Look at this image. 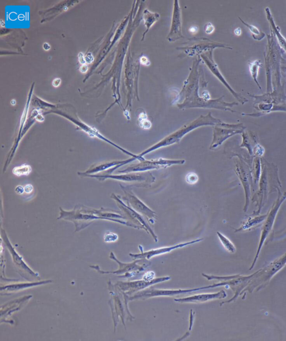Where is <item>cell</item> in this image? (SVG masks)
<instances>
[{
	"mask_svg": "<svg viewBox=\"0 0 286 341\" xmlns=\"http://www.w3.org/2000/svg\"><path fill=\"white\" fill-rule=\"evenodd\" d=\"M120 187L125 195V197H124V199L125 200L126 203L133 208L135 211L144 216L149 223L152 224L155 223L157 219L155 212L140 200L131 190L130 188L124 186L121 184Z\"/></svg>",
	"mask_w": 286,
	"mask_h": 341,
	"instance_id": "obj_8",
	"label": "cell"
},
{
	"mask_svg": "<svg viewBox=\"0 0 286 341\" xmlns=\"http://www.w3.org/2000/svg\"><path fill=\"white\" fill-rule=\"evenodd\" d=\"M110 258L114 261H115L118 264L119 267L118 270L115 271H104L99 269V267L98 265H92L90 266V267L93 269L96 270L97 271L99 272L102 274H114L122 275H120L118 277H133L135 275L139 273V272L143 271L145 269L149 267L150 265V262L148 261L145 264H143L142 265H139L138 263L141 262L143 259H137V260L134 261L133 262L131 263H123L120 261H119L118 259L116 257L114 253L111 252L110 253Z\"/></svg>",
	"mask_w": 286,
	"mask_h": 341,
	"instance_id": "obj_6",
	"label": "cell"
},
{
	"mask_svg": "<svg viewBox=\"0 0 286 341\" xmlns=\"http://www.w3.org/2000/svg\"><path fill=\"white\" fill-rule=\"evenodd\" d=\"M85 60H86V63H91V62H92L94 60V58L91 53H89L85 56Z\"/></svg>",
	"mask_w": 286,
	"mask_h": 341,
	"instance_id": "obj_30",
	"label": "cell"
},
{
	"mask_svg": "<svg viewBox=\"0 0 286 341\" xmlns=\"http://www.w3.org/2000/svg\"><path fill=\"white\" fill-rule=\"evenodd\" d=\"M9 284L6 285H1V295H10L11 294L20 292L25 289L29 288H34L39 285L46 284L52 282V280H46L42 281H30L29 282H19L13 280V282H11V280L8 279Z\"/></svg>",
	"mask_w": 286,
	"mask_h": 341,
	"instance_id": "obj_12",
	"label": "cell"
},
{
	"mask_svg": "<svg viewBox=\"0 0 286 341\" xmlns=\"http://www.w3.org/2000/svg\"><path fill=\"white\" fill-rule=\"evenodd\" d=\"M171 279V278L170 276H166V277L155 278L154 280L149 282L145 281L143 280H137V281H128V282L119 281L116 284V285L120 291L123 292L126 295L130 296L131 294H134V293L139 292L140 291H143L145 288L149 287L152 285L168 281L170 280Z\"/></svg>",
	"mask_w": 286,
	"mask_h": 341,
	"instance_id": "obj_10",
	"label": "cell"
},
{
	"mask_svg": "<svg viewBox=\"0 0 286 341\" xmlns=\"http://www.w3.org/2000/svg\"><path fill=\"white\" fill-rule=\"evenodd\" d=\"M32 298V295H25L19 299H16L11 301L4 304L1 306V323L3 322H7V319L13 313L21 310L23 306H25Z\"/></svg>",
	"mask_w": 286,
	"mask_h": 341,
	"instance_id": "obj_13",
	"label": "cell"
},
{
	"mask_svg": "<svg viewBox=\"0 0 286 341\" xmlns=\"http://www.w3.org/2000/svg\"><path fill=\"white\" fill-rule=\"evenodd\" d=\"M192 310H191V315H190V328H189L190 330H191L192 328L193 322L194 320V316H195V312H193V313H192Z\"/></svg>",
	"mask_w": 286,
	"mask_h": 341,
	"instance_id": "obj_29",
	"label": "cell"
},
{
	"mask_svg": "<svg viewBox=\"0 0 286 341\" xmlns=\"http://www.w3.org/2000/svg\"><path fill=\"white\" fill-rule=\"evenodd\" d=\"M234 33H235V34L236 35H237V36H240V35H241V30L240 28H237V29H236L235 30Z\"/></svg>",
	"mask_w": 286,
	"mask_h": 341,
	"instance_id": "obj_37",
	"label": "cell"
},
{
	"mask_svg": "<svg viewBox=\"0 0 286 341\" xmlns=\"http://www.w3.org/2000/svg\"><path fill=\"white\" fill-rule=\"evenodd\" d=\"M88 70V68L87 65H86L85 64L82 65L80 68V71L82 72V73H85L87 72Z\"/></svg>",
	"mask_w": 286,
	"mask_h": 341,
	"instance_id": "obj_36",
	"label": "cell"
},
{
	"mask_svg": "<svg viewBox=\"0 0 286 341\" xmlns=\"http://www.w3.org/2000/svg\"><path fill=\"white\" fill-rule=\"evenodd\" d=\"M227 294L224 291H221L215 293H206L196 294L194 295L188 296L182 298L174 299V300L178 303H200L206 301H210L215 299H221L226 298Z\"/></svg>",
	"mask_w": 286,
	"mask_h": 341,
	"instance_id": "obj_15",
	"label": "cell"
},
{
	"mask_svg": "<svg viewBox=\"0 0 286 341\" xmlns=\"http://www.w3.org/2000/svg\"><path fill=\"white\" fill-rule=\"evenodd\" d=\"M32 172L31 166L27 164H23L19 166H16L13 169V173L17 176L28 175Z\"/></svg>",
	"mask_w": 286,
	"mask_h": 341,
	"instance_id": "obj_20",
	"label": "cell"
},
{
	"mask_svg": "<svg viewBox=\"0 0 286 341\" xmlns=\"http://www.w3.org/2000/svg\"><path fill=\"white\" fill-rule=\"evenodd\" d=\"M78 58H79V61H80V62L81 64H85L86 63V60H85V56L83 55V54H79Z\"/></svg>",
	"mask_w": 286,
	"mask_h": 341,
	"instance_id": "obj_32",
	"label": "cell"
},
{
	"mask_svg": "<svg viewBox=\"0 0 286 341\" xmlns=\"http://www.w3.org/2000/svg\"><path fill=\"white\" fill-rule=\"evenodd\" d=\"M230 281H224V282H221L217 284H214L213 285H209L205 287H200V288H196V289H186V290H163V289H148L145 291H140L137 293H135L133 296L130 297L131 300H134L136 299H145L149 298L155 296H171L177 295L183 293H191L193 291H201L202 289H206L210 288H216L219 287L220 286L224 285H230Z\"/></svg>",
	"mask_w": 286,
	"mask_h": 341,
	"instance_id": "obj_7",
	"label": "cell"
},
{
	"mask_svg": "<svg viewBox=\"0 0 286 341\" xmlns=\"http://www.w3.org/2000/svg\"><path fill=\"white\" fill-rule=\"evenodd\" d=\"M43 48H44L46 50H48L49 49H50L51 46H50L49 45L48 43H45V44H44V45H43Z\"/></svg>",
	"mask_w": 286,
	"mask_h": 341,
	"instance_id": "obj_38",
	"label": "cell"
},
{
	"mask_svg": "<svg viewBox=\"0 0 286 341\" xmlns=\"http://www.w3.org/2000/svg\"><path fill=\"white\" fill-rule=\"evenodd\" d=\"M185 179L188 184L193 185L198 182L199 178L197 174L194 172H190L186 175Z\"/></svg>",
	"mask_w": 286,
	"mask_h": 341,
	"instance_id": "obj_22",
	"label": "cell"
},
{
	"mask_svg": "<svg viewBox=\"0 0 286 341\" xmlns=\"http://www.w3.org/2000/svg\"><path fill=\"white\" fill-rule=\"evenodd\" d=\"M246 25L249 27V29L251 30L253 33H254L255 35H256V34H259V31L257 29V27L253 26H249V25Z\"/></svg>",
	"mask_w": 286,
	"mask_h": 341,
	"instance_id": "obj_34",
	"label": "cell"
},
{
	"mask_svg": "<svg viewBox=\"0 0 286 341\" xmlns=\"http://www.w3.org/2000/svg\"><path fill=\"white\" fill-rule=\"evenodd\" d=\"M205 30L206 34H211L214 32V30H215V27H214L213 25L211 23H207L205 27Z\"/></svg>",
	"mask_w": 286,
	"mask_h": 341,
	"instance_id": "obj_26",
	"label": "cell"
},
{
	"mask_svg": "<svg viewBox=\"0 0 286 341\" xmlns=\"http://www.w3.org/2000/svg\"><path fill=\"white\" fill-rule=\"evenodd\" d=\"M32 190H33V187H32V184H27L24 187L25 192L27 193V194H29L30 193H32Z\"/></svg>",
	"mask_w": 286,
	"mask_h": 341,
	"instance_id": "obj_28",
	"label": "cell"
},
{
	"mask_svg": "<svg viewBox=\"0 0 286 341\" xmlns=\"http://www.w3.org/2000/svg\"><path fill=\"white\" fill-rule=\"evenodd\" d=\"M159 17H160L159 14L158 13H152L149 11H148V10H145L143 13V19L144 20L145 25L147 27V30L145 31L143 34L142 40L144 39L145 35L147 33L151 26L155 23V22L159 20Z\"/></svg>",
	"mask_w": 286,
	"mask_h": 341,
	"instance_id": "obj_18",
	"label": "cell"
},
{
	"mask_svg": "<svg viewBox=\"0 0 286 341\" xmlns=\"http://www.w3.org/2000/svg\"><path fill=\"white\" fill-rule=\"evenodd\" d=\"M86 177H90L96 178L100 181H104L106 179H114L116 180L128 182V183H137L140 184V187H147L149 186L150 184L154 183L155 180V177L150 171L145 172H137V173H129L121 174L119 175L113 174H92L87 175Z\"/></svg>",
	"mask_w": 286,
	"mask_h": 341,
	"instance_id": "obj_3",
	"label": "cell"
},
{
	"mask_svg": "<svg viewBox=\"0 0 286 341\" xmlns=\"http://www.w3.org/2000/svg\"><path fill=\"white\" fill-rule=\"evenodd\" d=\"M61 212L58 218L72 221L75 223V232L80 231L89 226L95 220L104 219L118 223L123 216L118 213L101 208L99 210L85 206H75L72 211H65L60 208Z\"/></svg>",
	"mask_w": 286,
	"mask_h": 341,
	"instance_id": "obj_1",
	"label": "cell"
},
{
	"mask_svg": "<svg viewBox=\"0 0 286 341\" xmlns=\"http://www.w3.org/2000/svg\"><path fill=\"white\" fill-rule=\"evenodd\" d=\"M202 241H203V238H198V239L193 240V241L187 242V243H179V244L176 245L172 246H169V247L158 248H156V249H153L151 250L148 251L147 252H143L142 246L140 248V246H139V248L140 249V251H142V253H130L129 255L133 259H136V260L137 259H146V260H149L152 259V257H154V256L169 253V252H171V251L174 250H176V249L192 245V244H194L196 243H200Z\"/></svg>",
	"mask_w": 286,
	"mask_h": 341,
	"instance_id": "obj_11",
	"label": "cell"
},
{
	"mask_svg": "<svg viewBox=\"0 0 286 341\" xmlns=\"http://www.w3.org/2000/svg\"><path fill=\"white\" fill-rule=\"evenodd\" d=\"M178 1H174V11L171 29L169 34L168 36V39L170 42L174 41L182 37L181 31V12Z\"/></svg>",
	"mask_w": 286,
	"mask_h": 341,
	"instance_id": "obj_16",
	"label": "cell"
},
{
	"mask_svg": "<svg viewBox=\"0 0 286 341\" xmlns=\"http://www.w3.org/2000/svg\"><path fill=\"white\" fill-rule=\"evenodd\" d=\"M257 61L255 62H254V63H253L251 65V74L253 76V77L256 78L257 77V74H258V68H259V63H257Z\"/></svg>",
	"mask_w": 286,
	"mask_h": 341,
	"instance_id": "obj_25",
	"label": "cell"
},
{
	"mask_svg": "<svg viewBox=\"0 0 286 341\" xmlns=\"http://www.w3.org/2000/svg\"><path fill=\"white\" fill-rule=\"evenodd\" d=\"M11 103L12 104V105H15V104H16V101H15V100H12V101H11Z\"/></svg>",
	"mask_w": 286,
	"mask_h": 341,
	"instance_id": "obj_39",
	"label": "cell"
},
{
	"mask_svg": "<svg viewBox=\"0 0 286 341\" xmlns=\"http://www.w3.org/2000/svg\"><path fill=\"white\" fill-rule=\"evenodd\" d=\"M118 238L119 236L117 234L111 232H106L104 237V242L107 243H115L118 241Z\"/></svg>",
	"mask_w": 286,
	"mask_h": 341,
	"instance_id": "obj_23",
	"label": "cell"
},
{
	"mask_svg": "<svg viewBox=\"0 0 286 341\" xmlns=\"http://www.w3.org/2000/svg\"><path fill=\"white\" fill-rule=\"evenodd\" d=\"M111 198L114 199L116 202L118 206L120 208L122 211H123L126 216L128 217V218L134 221L135 223L139 226L142 227L143 228L146 232L148 234H150L152 236L153 238L155 240V242H158V237L155 235V233L153 231L149 225L145 221V218L141 214L138 213V212L135 211L133 208H131L130 205L127 204L125 202L121 199L119 196H118L115 194H112L111 195Z\"/></svg>",
	"mask_w": 286,
	"mask_h": 341,
	"instance_id": "obj_9",
	"label": "cell"
},
{
	"mask_svg": "<svg viewBox=\"0 0 286 341\" xmlns=\"http://www.w3.org/2000/svg\"><path fill=\"white\" fill-rule=\"evenodd\" d=\"M136 160L137 159L135 158L131 157V158L126 159V160H115V161L99 163L98 164H95V165L91 166L90 168L87 169V170L85 171V172H78L77 174L78 175L83 176H85L86 175H87L95 174L100 173L102 171L108 170L109 169H110L111 168H114V167H115L116 166H118V165H126L128 163H130V162H132L134 160Z\"/></svg>",
	"mask_w": 286,
	"mask_h": 341,
	"instance_id": "obj_14",
	"label": "cell"
},
{
	"mask_svg": "<svg viewBox=\"0 0 286 341\" xmlns=\"http://www.w3.org/2000/svg\"><path fill=\"white\" fill-rule=\"evenodd\" d=\"M198 27L196 26H193L191 27L189 29V31L192 33V34H195L198 32Z\"/></svg>",
	"mask_w": 286,
	"mask_h": 341,
	"instance_id": "obj_35",
	"label": "cell"
},
{
	"mask_svg": "<svg viewBox=\"0 0 286 341\" xmlns=\"http://www.w3.org/2000/svg\"><path fill=\"white\" fill-rule=\"evenodd\" d=\"M185 160H172L159 158L155 160H145L140 161L139 163L129 165L128 167L118 171V173H129L137 172H145L152 170H158L165 169L173 165H183Z\"/></svg>",
	"mask_w": 286,
	"mask_h": 341,
	"instance_id": "obj_4",
	"label": "cell"
},
{
	"mask_svg": "<svg viewBox=\"0 0 286 341\" xmlns=\"http://www.w3.org/2000/svg\"><path fill=\"white\" fill-rule=\"evenodd\" d=\"M15 192L17 193V194H19V195H22L24 191V188L22 187V186H18L15 189Z\"/></svg>",
	"mask_w": 286,
	"mask_h": 341,
	"instance_id": "obj_33",
	"label": "cell"
},
{
	"mask_svg": "<svg viewBox=\"0 0 286 341\" xmlns=\"http://www.w3.org/2000/svg\"><path fill=\"white\" fill-rule=\"evenodd\" d=\"M227 126V125L221 122L214 126L213 140L210 146V149H216L221 145L227 137L232 135L233 131L228 129Z\"/></svg>",
	"mask_w": 286,
	"mask_h": 341,
	"instance_id": "obj_17",
	"label": "cell"
},
{
	"mask_svg": "<svg viewBox=\"0 0 286 341\" xmlns=\"http://www.w3.org/2000/svg\"><path fill=\"white\" fill-rule=\"evenodd\" d=\"M138 122L140 127L144 130H148L152 127V123L148 119L145 112H142L139 115Z\"/></svg>",
	"mask_w": 286,
	"mask_h": 341,
	"instance_id": "obj_21",
	"label": "cell"
},
{
	"mask_svg": "<svg viewBox=\"0 0 286 341\" xmlns=\"http://www.w3.org/2000/svg\"><path fill=\"white\" fill-rule=\"evenodd\" d=\"M155 279V272L153 271L147 272L143 277V280L145 281H152Z\"/></svg>",
	"mask_w": 286,
	"mask_h": 341,
	"instance_id": "obj_24",
	"label": "cell"
},
{
	"mask_svg": "<svg viewBox=\"0 0 286 341\" xmlns=\"http://www.w3.org/2000/svg\"><path fill=\"white\" fill-rule=\"evenodd\" d=\"M140 63H142L143 65H149L150 61L147 58L146 56H143L142 58L140 59Z\"/></svg>",
	"mask_w": 286,
	"mask_h": 341,
	"instance_id": "obj_27",
	"label": "cell"
},
{
	"mask_svg": "<svg viewBox=\"0 0 286 341\" xmlns=\"http://www.w3.org/2000/svg\"><path fill=\"white\" fill-rule=\"evenodd\" d=\"M221 122V121L214 118L211 115V112L206 116H201L200 118H197L196 120L193 121L191 122L188 123L181 128L174 131V132L171 133L164 139L161 140L157 143L153 145L152 146L148 148L144 151L139 154V155L141 157H143L145 155L159 149L161 147L168 146L173 144H178L182 140V138L186 135L187 133L191 132L192 131L196 128L205 126H215L219 123Z\"/></svg>",
	"mask_w": 286,
	"mask_h": 341,
	"instance_id": "obj_2",
	"label": "cell"
},
{
	"mask_svg": "<svg viewBox=\"0 0 286 341\" xmlns=\"http://www.w3.org/2000/svg\"><path fill=\"white\" fill-rule=\"evenodd\" d=\"M217 235L219 237L221 243L224 247L230 253H235L236 252V247L233 243L227 237L222 235L220 232H217Z\"/></svg>",
	"mask_w": 286,
	"mask_h": 341,
	"instance_id": "obj_19",
	"label": "cell"
},
{
	"mask_svg": "<svg viewBox=\"0 0 286 341\" xmlns=\"http://www.w3.org/2000/svg\"><path fill=\"white\" fill-rule=\"evenodd\" d=\"M2 238L4 241V243L5 245L7 248L8 249L9 252L10 253L11 257L12 259L13 264L16 269L18 270L20 275L22 277H24L26 280H35L36 279L39 280L40 278L39 274L32 270L27 264L25 262L24 260L23 259L22 256H21L17 251L13 245H12L10 241L8 238L7 235L5 231L2 229Z\"/></svg>",
	"mask_w": 286,
	"mask_h": 341,
	"instance_id": "obj_5",
	"label": "cell"
},
{
	"mask_svg": "<svg viewBox=\"0 0 286 341\" xmlns=\"http://www.w3.org/2000/svg\"><path fill=\"white\" fill-rule=\"evenodd\" d=\"M61 83V79L59 78H56L55 79H54L52 83V84L53 85L54 87H59L60 84Z\"/></svg>",
	"mask_w": 286,
	"mask_h": 341,
	"instance_id": "obj_31",
	"label": "cell"
}]
</instances>
